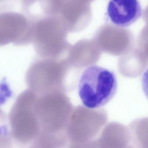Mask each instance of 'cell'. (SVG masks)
I'll return each instance as SVG.
<instances>
[{"label":"cell","mask_w":148,"mask_h":148,"mask_svg":"<svg viewBox=\"0 0 148 148\" xmlns=\"http://www.w3.org/2000/svg\"><path fill=\"white\" fill-rule=\"evenodd\" d=\"M118 84L113 72L99 66L92 65L82 73L79 82V96L89 109L106 105L116 93Z\"/></svg>","instance_id":"cell-1"},{"label":"cell","mask_w":148,"mask_h":148,"mask_svg":"<svg viewBox=\"0 0 148 148\" xmlns=\"http://www.w3.org/2000/svg\"><path fill=\"white\" fill-rule=\"evenodd\" d=\"M68 30L58 16H47L33 21L32 43L40 53L54 55L69 46Z\"/></svg>","instance_id":"cell-2"},{"label":"cell","mask_w":148,"mask_h":148,"mask_svg":"<svg viewBox=\"0 0 148 148\" xmlns=\"http://www.w3.org/2000/svg\"><path fill=\"white\" fill-rule=\"evenodd\" d=\"M33 21L25 14L14 12L0 15V44L23 45L32 43Z\"/></svg>","instance_id":"cell-3"},{"label":"cell","mask_w":148,"mask_h":148,"mask_svg":"<svg viewBox=\"0 0 148 148\" xmlns=\"http://www.w3.org/2000/svg\"><path fill=\"white\" fill-rule=\"evenodd\" d=\"M58 17L69 33L82 32L91 18L90 4L81 0H64Z\"/></svg>","instance_id":"cell-4"},{"label":"cell","mask_w":148,"mask_h":148,"mask_svg":"<svg viewBox=\"0 0 148 148\" xmlns=\"http://www.w3.org/2000/svg\"><path fill=\"white\" fill-rule=\"evenodd\" d=\"M142 12L139 0H109L106 15L112 25L126 27L136 21Z\"/></svg>","instance_id":"cell-5"},{"label":"cell","mask_w":148,"mask_h":148,"mask_svg":"<svg viewBox=\"0 0 148 148\" xmlns=\"http://www.w3.org/2000/svg\"><path fill=\"white\" fill-rule=\"evenodd\" d=\"M142 85L144 93L148 99V69L143 74Z\"/></svg>","instance_id":"cell-6"},{"label":"cell","mask_w":148,"mask_h":148,"mask_svg":"<svg viewBox=\"0 0 148 148\" xmlns=\"http://www.w3.org/2000/svg\"><path fill=\"white\" fill-rule=\"evenodd\" d=\"M82 1H84V2H86V3H88L90 4L91 2L93 1L94 0H81Z\"/></svg>","instance_id":"cell-7"},{"label":"cell","mask_w":148,"mask_h":148,"mask_svg":"<svg viewBox=\"0 0 148 148\" xmlns=\"http://www.w3.org/2000/svg\"><path fill=\"white\" fill-rule=\"evenodd\" d=\"M22 1V3L23 2H26V1H29L30 0H21Z\"/></svg>","instance_id":"cell-8"}]
</instances>
